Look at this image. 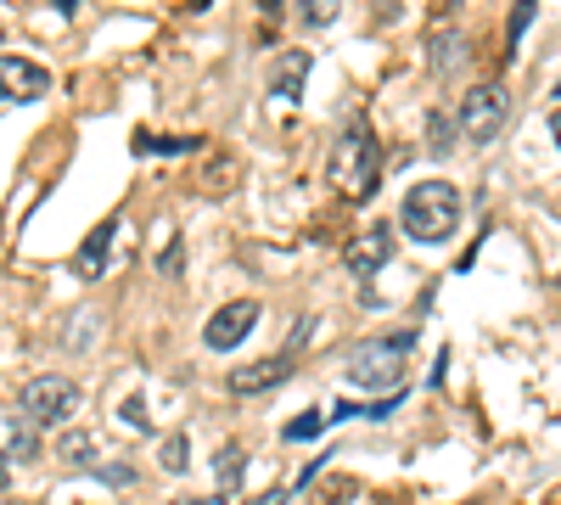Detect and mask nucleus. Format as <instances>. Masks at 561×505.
Listing matches in <instances>:
<instances>
[{
	"label": "nucleus",
	"mask_w": 561,
	"mask_h": 505,
	"mask_svg": "<svg viewBox=\"0 0 561 505\" xmlns=\"http://www.w3.org/2000/svg\"><path fill=\"white\" fill-rule=\"evenodd\" d=\"M410 348H415V332H404V337H365L354 348V359H348V382L359 393H399Z\"/></svg>",
	"instance_id": "7ed1b4c3"
},
{
	"label": "nucleus",
	"mask_w": 561,
	"mask_h": 505,
	"mask_svg": "<svg viewBox=\"0 0 561 505\" xmlns=\"http://www.w3.org/2000/svg\"><path fill=\"white\" fill-rule=\"evenodd\" d=\"M57 455H62V461H68V467H90V461H96V444H90L84 433H62V444H57Z\"/></svg>",
	"instance_id": "4468645a"
},
{
	"label": "nucleus",
	"mask_w": 561,
	"mask_h": 505,
	"mask_svg": "<svg viewBox=\"0 0 561 505\" xmlns=\"http://www.w3.org/2000/svg\"><path fill=\"white\" fill-rule=\"evenodd\" d=\"M7 489H12V467H7V461H0V494H7Z\"/></svg>",
	"instance_id": "4be33fe9"
},
{
	"label": "nucleus",
	"mask_w": 561,
	"mask_h": 505,
	"mask_svg": "<svg viewBox=\"0 0 561 505\" xmlns=\"http://www.w3.org/2000/svg\"><path fill=\"white\" fill-rule=\"evenodd\" d=\"M158 461H163V472H185V467H192V444H185V433H169L163 438Z\"/></svg>",
	"instance_id": "ddd939ff"
},
{
	"label": "nucleus",
	"mask_w": 561,
	"mask_h": 505,
	"mask_svg": "<svg viewBox=\"0 0 561 505\" xmlns=\"http://www.w3.org/2000/svg\"><path fill=\"white\" fill-rule=\"evenodd\" d=\"M455 62H460V34H449V45H438L433 68H455Z\"/></svg>",
	"instance_id": "6ab92c4d"
},
{
	"label": "nucleus",
	"mask_w": 561,
	"mask_h": 505,
	"mask_svg": "<svg viewBox=\"0 0 561 505\" xmlns=\"http://www.w3.org/2000/svg\"><path fill=\"white\" fill-rule=\"evenodd\" d=\"M118 422H124L129 433H152V416H147V404H140V399H124V404H118Z\"/></svg>",
	"instance_id": "2eb2a0df"
},
{
	"label": "nucleus",
	"mask_w": 561,
	"mask_h": 505,
	"mask_svg": "<svg viewBox=\"0 0 561 505\" xmlns=\"http://www.w3.org/2000/svg\"><path fill=\"white\" fill-rule=\"evenodd\" d=\"M51 90V73L28 57H0V102H39Z\"/></svg>",
	"instance_id": "0eeeda50"
},
{
	"label": "nucleus",
	"mask_w": 561,
	"mask_h": 505,
	"mask_svg": "<svg viewBox=\"0 0 561 505\" xmlns=\"http://www.w3.org/2000/svg\"><path fill=\"white\" fill-rule=\"evenodd\" d=\"M309 68H314V57L309 51H280L275 57V68H270V96H298L304 90V79H309Z\"/></svg>",
	"instance_id": "9d476101"
},
{
	"label": "nucleus",
	"mask_w": 561,
	"mask_h": 505,
	"mask_svg": "<svg viewBox=\"0 0 561 505\" xmlns=\"http://www.w3.org/2000/svg\"><path fill=\"white\" fill-rule=\"evenodd\" d=\"M388 259H393V237H388V225H370V231H359V242L348 248V269H354V275H377Z\"/></svg>",
	"instance_id": "1a4fd4ad"
},
{
	"label": "nucleus",
	"mask_w": 561,
	"mask_h": 505,
	"mask_svg": "<svg viewBox=\"0 0 561 505\" xmlns=\"http://www.w3.org/2000/svg\"><path fill=\"white\" fill-rule=\"evenodd\" d=\"M325 180H332L343 197H370V192H377V180H382V141L370 135L365 118L337 135L332 158H325Z\"/></svg>",
	"instance_id": "f257e3e1"
},
{
	"label": "nucleus",
	"mask_w": 561,
	"mask_h": 505,
	"mask_svg": "<svg viewBox=\"0 0 561 505\" xmlns=\"http://www.w3.org/2000/svg\"><path fill=\"white\" fill-rule=\"evenodd\" d=\"M293 377V354H275V359H259V365H237L230 371V393L237 399H253V393H270Z\"/></svg>",
	"instance_id": "6e6552de"
},
{
	"label": "nucleus",
	"mask_w": 561,
	"mask_h": 505,
	"mask_svg": "<svg viewBox=\"0 0 561 505\" xmlns=\"http://www.w3.org/2000/svg\"><path fill=\"white\" fill-rule=\"evenodd\" d=\"M18 410H23V422H34V427H68L73 410H79V388L68 377H34L23 388Z\"/></svg>",
	"instance_id": "20e7f679"
},
{
	"label": "nucleus",
	"mask_w": 561,
	"mask_h": 505,
	"mask_svg": "<svg viewBox=\"0 0 561 505\" xmlns=\"http://www.w3.org/2000/svg\"><path fill=\"white\" fill-rule=\"evenodd\" d=\"M556 96H561V90H556Z\"/></svg>",
	"instance_id": "5701e85b"
},
{
	"label": "nucleus",
	"mask_w": 561,
	"mask_h": 505,
	"mask_svg": "<svg viewBox=\"0 0 561 505\" xmlns=\"http://www.w3.org/2000/svg\"><path fill=\"white\" fill-rule=\"evenodd\" d=\"M113 231H118V225H102V231L79 248V275H84V282H102V275H107V248H113Z\"/></svg>",
	"instance_id": "9b49d317"
},
{
	"label": "nucleus",
	"mask_w": 561,
	"mask_h": 505,
	"mask_svg": "<svg viewBox=\"0 0 561 505\" xmlns=\"http://www.w3.org/2000/svg\"><path fill=\"white\" fill-rule=\"evenodd\" d=\"M545 129H550V141H556V152H561V102L550 107V118H545Z\"/></svg>",
	"instance_id": "aec40b11"
},
{
	"label": "nucleus",
	"mask_w": 561,
	"mask_h": 505,
	"mask_svg": "<svg viewBox=\"0 0 561 505\" xmlns=\"http://www.w3.org/2000/svg\"><path fill=\"white\" fill-rule=\"evenodd\" d=\"M505 113H511L505 84H472L460 96V135H466V141H478V147H489L500 135V124H505Z\"/></svg>",
	"instance_id": "39448f33"
},
{
	"label": "nucleus",
	"mask_w": 561,
	"mask_h": 505,
	"mask_svg": "<svg viewBox=\"0 0 561 505\" xmlns=\"http://www.w3.org/2000/svg\"><path fill=\"white\" fill-rule=\"evenodd\" d=\"M12 449H18V461H34V449H39V444H34V422L18 416V427H12Z\"/></svg>",
	"instance_id": "dca6fc26"
},
{
	"label": "nucleus",
	"mask_w": 561,
	"mask_h": 505,
	"mask_svg": "<svg viewBox=\"0 0 561 505\" xmlns=\"http://www.w3.org/2000/svg\"><path fill=\"white\" fill-rule=\"evenodd\" d=\"M169 505H225V500H214V494H180V500H169Z\"/></svg>",
	"instance_id": "412c9836"
},
{
	"label": "nucleus",
	"mask_w": 561,
	"mask_h": 505,
	"mask_svg": "<svg viewBox=\"0 0 561 505\" xmlns=\"http://www.w3.org/2000/svg\"><path fill=\"white\" fill-rule=\"evenodd\" d=\"M399 219H404V231L415 242H427V248L433 242H449L455 225H460V192L449 186V180H421V186L404 192Z\"/></svg>",
	"instance_id": "f03ea898"
},
{
	"label": "nucleus",
	"mask_w": 561,
	"mask_h": 505,
	"mask_svg": "<svg viewBox=\"0 0 561 505\" xmlns=\"http://www.w3.org/2000/svg\"><path fill=\"white\" fill-rule=\"evenodd\" d=\"M320 427H325L320 410H314V416H293V422H287V438H293V444H298V438H320Z\"/></svg>",
	"instance_id": "f3484780"
},
{
	"label": "nucleus",
	"mask_w": 561,
	"mask_h": 505,
	"mask_svg": "<svg viewBox=\"0 0 561 505\" xmlns=\"http://www.w3.org/2000/svg\"><path fill=\"white\" fill-rule=\"evenodd\" d=\"M158 269H163V275H180V269H185V248H180V242H169V248H163V259H158Z\"/></svg>",
	"instance_id": "a211bd4d"
},
{
	"label": "nucleus",
	"mask_w": 561,
	"mask_h": 505,
	"mask_svg": "<svg viewBox=\"0 0 561 505\" xmlns=\"http://www.w3.org/2000/svg\"><path fill=\"white\" fill-rule=\"evenodd\" d=\"M253 326H259V303H253V298H237V303L214 309V320L203 326V343H208L214 354H225V348H237Z\"/></svg>",
	"instance_id": "423d86ee"
},
{
	"label": "nucleus",
	"mask_w": 561,
	"mask_h": 505,
	"mask_svg": "<svg viewBox=\"0 0 561 505\" xmlns=\"http://www.w3.org/2000/svg\"><path fill=\"white\" fill-rule=\"evenodd\" d=\"M242 467H248V449H242V444H225V449H219V461H214V478H219V489H225V494H237Z\"/></svg>",
	"instance_id": "f8f14e48"
}]
</instances>
